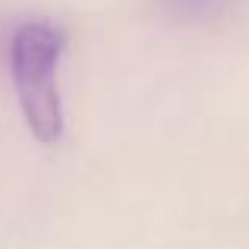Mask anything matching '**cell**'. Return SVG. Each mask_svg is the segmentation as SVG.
I'll return each mask as SVG.
<instances>
[{
	"instance_id": "7a4b0ae2",
	"label": "cell",
	"mask_w": 249,
	"mask_h": 249,
	"mask_svg": "<svg viewBox=\"0 0 249 249\" xmlns=\"http://www.w3.org/2000/svg\"><path fill=\"white\" fill-rule=\"evenodd\" d=\"M164 13L170 19H180V22H212L221 19L231 6V0H161Z\"/></svg>"
},
{
	"instance_id": "6da1fadb",
	"label": "cell",
	"mask_w": 249,
	"mask_h": 249,
	"mask_svg": "<svg viewBox=\"0 0 249 249\" xmlns=\"http://www.w3.org/2000/svg\"><path fill=\"white\" fill-rule=\"evenodd\" d=\"M67 35L48 19L22 22L10 38V76L25 126L38 142L57 145L63 136V101H60V60Z\"/></svg>"
}]
</instances>
